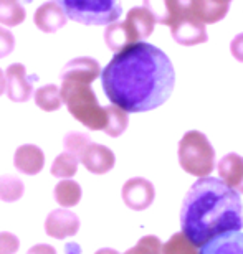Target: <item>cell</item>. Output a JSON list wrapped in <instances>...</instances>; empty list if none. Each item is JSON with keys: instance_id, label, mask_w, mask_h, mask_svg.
I'll return each mask as SVG.
<instances>
[{"instance_id": "cell-3", "label": "cell", "mask_w": 243, "mask_h": 254, "mask_svg": "<svg viewBox=\"0 0 243 254\" xmlns=\"http://www.w3.org/2000/svg\"><path fill=\"white\" fill-rule=\"evenodd\" d=\"M62 103L67 104L70 114L89 130H103L106 126V108L98 103L91 84L78 81H62Z\"/></svg>"}, {"instance_id": "cell-7", "label": "cell", "mask_w": 243, "mask_h": 254, "mask_svg": "<svg viewBox=\"0 0 243 254\" xmlns=\"http://www.w3.org/2000/svg\"><path fill=\"white\" fill-rule=\"evenodd\" d=\"M123 201L134 211H143L153 205L156 198V189L149 180L143 177L129 179L123 185Z\"/></svg>"}, {"instance_id": "cell-11", "label": "cell", "mask_w": 243, "mask_h": 254, "mask_svg": "<svg viewBox=\"0 0 243 254\" xmlns=\"http://www.w3.org/2000/svg\"><path fill=\"white\" fill-rule=\"evenodd\" d=\"M170 32L172 38L179 45H184V47H194V45L205 43L209 40L205 23L194 18H179L170 27Z\"/></svg>"}, {"instance_id": "cell-31", "label": "cell", "mask_w": 243, "mask_h": 254, "mask_svg": "<svg viewBox=\"0 0 243 254\" xmlns=\"http://www.w3.org/2000/svg\"><path fill=\"white\" fill-rule=\"evenodd\" d=\"M230 53L237 62L243 63V33H239L230 43Z\"/></svg>"}, {"instance_id": "cell-20", "label": "cell", "mask_w": 243, "mask_h": 254, "mask_svg": "<svg viewBox=\"0 0 243 254\" xmlns=\"http://www.w3.org/2000/svg\"><path fill=\"white\" fill-rule=\"evenodd\" d=\"M128 124H129V118L124 109H121L116 104L106 106V126L103 130L109 137H119L128 129Z\"/></svg>"}, {"instance_id": "cell-15", "label": "cell", "mask_w": 243, "mask_h": 254, "mask_svg": "<svg viewBox=\"0 0 243 254\" xmlns=\"http://www.w3.org/2000/svg\"><path fill=\"white\" fill-rule=\"evenodd\" d=\"M199 254H243V233L230 231L200 246Z\"/></svg>"}, {"instance_id": "cell-25", "label": "cell", "mask_w": 243, "mask_h": 254, "mask_svg": "<svg viewBox=\"0 0 243 254\" xmlns=\"http://www.w3.org/2000/svg\"><path fill=\"white\" fill-rule=\"evenodd\" d=\"M162 254H199V251L194 243L187 240L184 233H175L165 245H162Z\"/></svg>"}, {"instance_id": "cell-34", "label": "cell", "mask_w": 243, "mask_h": 254, "mask_svg": "<svg viewBox=\"0 0 243 254\" xmlns=\"http://www.w3.org/2000/svg\"><path fill=\"white\" fill-rule=\"evenodd\" d=\"M94 254H119L116 250H111V248H103V250L96 251Z\"/></svg>"}, {"instance_id": "cell-17", "label": "cell", "mask_w": 243, "mask_h": 254, "mask_svg": "<svg viewBox=\"0 0 243 254\" xmlns=\"http://www.w3.org/2000/svg\"><path fill=\"white\" fill-rule=\"evenodd\" d=\"M144 7L154 17L156 23L167 27H172L180 17L175 0H144Z\"/></svg>"}, {"instance_id": "cell-2", "label": "cell", "mask_w": 243, "mask_h": 254, "mask_svg": "<svg viewBox=\"0 0 243 254\" xmlns=\"http://www.w3.org/2000/svg\"><path fill=\"white\" fill-rule=\"evenodd\" d=\"M180 228L197 248L214 238L243 228L240 193L215 177H199L184 196Z\"/></svg>"}, {"instance_id": "cell-26", "label": "cell", "mask_w": 243, "mask_h": 254, "mask_svg": "<svg viewBox=\"0 0 243 254\" xmlns=\"http://www.w3.org/2000/svg\"><path fill=\"white\" fill-rule=\"evenodd\" d=\"M179 8V18H194L204 23L207 0H175Z\"/></svg>"}, {"instance_id": "cell-8", "label": "cell", "mask_w": 243, "mask_h": 254, "mask_svg": "<svg viewBox=\"0 0 243 254\" xmlns=\"http://www.w3.org/2000/svg\"><path fill=\"white\" fill-rule=\"evenodd\" d=\"M80 162L86 167V170L91 172V174L103 175V174H108L114 167L116 157L109 147L89 142V144L86 145V149L83 150V154H81Z\"/></svg>"}, {"instance_id": "cell-33", "label": "cell", "mask_w": 243, "mask_h": 254, "mask_svg": "<svg viewBox=\"0 0 243 254\" xmlns=\"http://www.w3.org/2000/svg\"><path fill=\"white\" fill-rule=\"evenodd\" d=\"M5 84H7V81H5V73L0 69V96L5 93Z\"/></svg>"}, {"instance_id": "cell-18", "label": "cell", "mask_w": 243, "mask_h": 254, "mask_svg": "<svg viewBox=\"0 0 243 254\" xmlns=\"http://www.w3.org/2000/svg\"><path fill=\"white\" fill-rule=\"evenodd\" d=\"M126 22L131 25V28H133L134 33L138 35L139 42L151 37L154 32V27H156V20L146 7L131 8L128 12V17H126Z\"/></svg>"}, {"instance_id": "cell-12", "label": "cell", "mask_w": 243, "mask_h": 254, "mask_svg": "<svg viewBox=\"0 0 243 254\" xmlns=\"http://www.w3.org/2000/svg\"><path fill=\"white\" fill-rule=\"evenodd\" d=\"M33 22L37 25V28L42 30V32L55 33L67 25L68 17L65 15L63 8L55 0H50V2H45L37 8Z\"/></svg>"}, {"instance_id": "cell-23", "label": "cell", "mask_w": 243, "mask_h": 254, "mask_svg": "<svg viewBox=\"0 0 243 254\" xmlns=\"http://www.w3.org/2000/svg\"><path fill=\"white\" fill-rule=\"evenodd\" d=\"M25 185L23 182L15 175L0 177V200L5 203H13L23 196Z\"/></svg>"}, {"instance_id": "cell-14", "label": "cell", "mask_w": 243, "mask_h": 254, "mask_svg": "<svg viewBox=\"0 0 243 254\" xmlns=\"http://www.w3.org/2000/svg\"><path fill=\"white\" fill-rule=\"evenodd\" d=\"M136 42H139V38L128 22H118V20H116V22L106 25L104 43L108 45V48L111 52L118 53L123 48L128 47V45L136 43Z\"/></svg>"}, {"instance_id": "cell-6", "label": "cell", "mask_w": 243, "mask_h": 254, "mask_svg": "<svg viewBox=\"0 0 243 254\" xmlns=\"http://www.w3.org/2000/svg\"><path fill=\"white\" fill-rule=\"evenodd\" d=\"M38 79V76L27 74V68L22 63L10 64L5 71V93L8 99L13 103H25L32 98L33 93V83Z\"/></svg>"}, {"instance_id": "cell-10", "label": "cell", "mask_w": 243, "mask_h": 254, "mask_svg": "<svg viewBox=\"0 0 243 254\" xmlns=\"http://www.w3.org/2000/svg\"><path fill=\"white\" fill-rule=\"evenodd\" d=\"M99 74L101 66L94 58L80 57L63 66L60 78H62V81H78V83L91 84Z\"/></svg>"}, {"instance_id": "cell-21", "label": "cell", "mask_w": 243, "mask_h": 254, "mask_svg": "<svg viewBox=\"0 0 243 254\" xmlns=\"http://www.w3.org/2000/svg\"><path fill=\"white\" fill-rule=\"evenodd\" d=\"M35 104L42 111L53 113L62 108V98H60V88L57 84H47L37 89L35 93Z\"/></svg>"}, {"instance_id": "cell-22", "label": "cell", "mask_w": 243, "mask_h": 254, "mask_svg": "<svg viewBox=\"0 0 243 254\" xmlns=\"http://www.w3.org/2000/svg\"><path fill=\"white\" fill-rule=\"evenodd\" d=\"M27 12L18 0H0V23L5 27H17L25 22Z\"/></svg>"}, {"instance_id": "cell-13", "label": "cell", "mask_w": 243, "mask_h": 254, "mask_svg": "<svg viewBox=\"0 0 243 254\" xmlns=\"http://www.w3.org/2000/svg\"><path fill=\"white\" fill-rule=\"evenodd\" d=\"M13 165L18 172L25 175H37L43 170L45 165V154L38 145L25 144L20 145L15 150Z\"/></svg>"}, {"instance_id": "cell-1", "label": "cell", "mask_w": 243, "mask_h": 254, "mask_svg": "<svg viewBox=\"0 0 243 254\" xmlns=\"http://www.w3.org/2000/svg\"><path fill=\"white\" fill-rule=\"evenodd\" d=\"M99 76L106 98L126 113L158 109L170 98L175 84L169 57L146 42L131 43L118 52Z\"/></svg>"}, {"instance_id": "cell-5", "label": "cell", "mask_w": 243, "mask_h": 254, "mask_svg": "<svg viewBox=\"0 0 243 254\" xmlns=\"http://www.w3.org/2000/svg\"><path fill=\"white\" fill-rule=\"evenodd\" d=\"M63 8L65 15L81 25H109L121 13L119 0H55Z\"/></svg>"}, {"instance_id": "cell-29", "label": "cell", "mask_w": 243, "mask_h": 254, "mask_svg": "<svg viewBox=\"0 0 243 254\" xmlns=\"http://www.w3.org/2000/svg\"><path fill=\"white\" fill-rule=\"evenodd\" d=\"M20 248L18 238L12 233H0V254H15Z\"/></svg>"}, {"instance_id": "cell-19", "label": "cell", "mask_w": 243, "mask_h": 254, "mask_svg": "<svg viewBox=\"0 0 243 254\" xmlns=\"http://www.w3.org/2000/svg\"><path fill=\"white\" fill-rule=\"evenodd\" d=\"M81 187L78 182L75 180H70V179H65L62 180L60 184L55 187L53 190V196L57 203H60L62 206L65 208H72V206H77L80 200H81Z\"/></svg>"}, {"instance_id": "cell-24", "label": "cell", "mask_w": 243, "mask_h": 254, "mask_svg": "<svg viewBox=\"0 0 243 254\" xmlns=\"http://www.w3.org/2000/svg\"><path fill=\"white\" fill-rule=\"evenodd\" d=\"M77 170H78V159L75 155L68 154V152L60 154L53 160L52 169H50L52 175L57 177V179H72L77 174Z\"/></svg>"}, {"instance_id": "cell-30", "label": "cell", "mask_w": 243, "mask_h": 254, "mask_svg": "<svg viewBox=\"0 0 243 254\" xmlns=\"http://www.w3.org/2000/svg\"><path fill=\"white\" fill-rule=\"evenodd\" d=\"M15 48V37L7 28L0 27V58L8 57Z\"/></svg>"}, {"instance_id": "cell-32", "label": "cell", "mask_w": 243, "mask_h": 254, "mask_svg": "<svg viewBox=\"0 0 243 254\" xmlns=\"http://www.w3.org/2000/svg\"><path fill=\"white\" fill-rule=\"evenodd\" d=\"M27 254H57V251L50 245H37V246L30 248Z\"/></svg>"}, {"instance_id": "cell-27", "label": "cell", "mask_w": 243, "mask_h": 254, "mask_svg": "<svg viewBox=\"0 0 243 254\" xmlns=\"http://www.w3.org/2000/svg\"><path fill=\"white\" fill-rule=\"evenodd\" d=\"M91 142L89 135L88 134H81V132H68L67 135L63 137V147H65V152H68V154L75 155L78 159H81V154H83V150L86 149V145H88Z\"/></svg>"}, {"instance_id": "cell-4", "label": "cell", "mask_w": 243, "mask_h": 254, "mask_svg": "<svg viewBox=\"0 0 243 254\" xmlns=\"http://www.w3.org/2000/svg\"><path fill=\"white\" fill-rule=\"evenodd\" d=\"M179 164L187 174L207 177L215 169V150L200 130H189L179 142Z\"/></svg>"}, {"instance_id": "cell-9", "label": "cell", "mask_w": 243, "mask_h": 254, "mask_svg": "<svg viewBox=\"0 0 243 254\" xmlns=\"http://www.w3.org/2000/svg\"><path fill=\"white\" fill-rule=\"evenodd\" d=\"M80 230V220L73 211L60 208L53 210L45 221V231L55 240H65L68 236H75Z\"/></svg>"}, {"instance_id": "cell-35", "label": "cell", "mask_w": 243, "mask_h": 254, "mask_svg": "<svg viewBox=\"0 0 243 254\" xmlns=\"http://www.w3.org/2000/svg\"><path fill=\"white\" fill-rule=\"evenodd\" d=\"M210 2H214V3H220V5H230L232 0H210Z\"/></svg>"}, {"instance_id": "cell-16", "label": "cell", "mask_w": 243, "mask_h": 254, "mask_svg": "<svg viewBox=\"0 0 243 254\" xmlns=\"http://www.w3.org/2000/svg\"><path fill=\"white\" fill-rule=\"evenodd\" d=\"M219 177L232 189H237L243 179V157L239 154H227L219 162Z\"/></svg>"}, {"instance_id": "cell-28", "label": "cell", "mask_w": 243, "mask_h": 254, "mask_svg": "<svg viewBox=\"0 0 243 254\" xmlns=\"http://www.w3.org/2000/svg\"><path fill=\"white\" fill-rule=\"evenodd\" d=\"M124 254H162V243L158 236L148 235L141 238L138 245L128 250Z\"/></svg>"}, {"instance_id": "cell-36", "label": "cell", "mask_w": 243, "mask_h": 254, "mask_svg": "<svg viewBox=\"0 0 243 254\" xmlns=\"http://www.w3.org/2000/svg\"><path fill=\"white\" fill-rule=\"evenodd\" d=\"M235 190H239L240 193H243V179H242V182H240V184H239V187H237Z\"/></svg>"}]
</instances>
